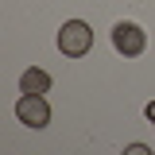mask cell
<instances>
[{
    "label": "cell",
    "instance_id": "obj_2",
    "mask_svg": "<svg viewBox=\"0 0 155 155\" xmlns=\"http://www.w3.org/2000/svg\"><path fill=\"white\" fill-rule=\"evenodd\" d=\"M16 116L23 120V124H31V128H47L51 124V109H47V101L39 93H23L16 101Z\"/></svg>",
    "mask_w": 155,
    "mask_h": 155
},
{
    "label": "cell",
    "instance_id": "obj_1",
    "mask_svg": "<svg viewBox=\"0 0 155 155\" xmlns=\"http://www.w3.org/2000/svg\"><path fill=\"white\" fill-rule=\"evenodd\" d=\"M89 47H93V31H89V23H81V19L62 23V31H58V51H62V54L81 58Z\"/></svg>",
    "mask_w": 155,
    "mask_h": 155
},
{
    "label": "cell",
    "instance_id": "obj_5",
    "mask_svg": "<svg viewBox=\"0 0 155 155\" xmlns=\"http://www.w3.org/2000/svg\"><path fill=\"white\" fill-rule=\"evenodd\" d=\"M124 155H155V151L143 147V143H132V147H124Z\"/></svg>",
    "mask_w": 155,
    "mask_h": 155
},
{
    "label": "cell",
    "instance_id": "obj_4",
    "mask_svg": "<svg viewBox=\"0 0 155 155\" xmlns=\"http://www.w3.org/2000/svg\"><path fill=\"white\" fill-rule=\"evenodd\" d=\"M19 89H23V93H47V89H51V74H43V70H27V74L19 78Z\"/></svg>",
    "mask_w": 155,
    "mask_h": 155
},
{
    "label": "cell",
    "instance_id": "obj_6",
    "mask_svg": "<svg viewBox=\"0 0 155 155\" xmlns=\"http://www.w3.org/2000/svg\"><path fill=\"white\" fill-rule=\"evenodd\" d=\"M147 116H151V120H155V101H151V105H147Z\"/></svg>",
    "mask_w": 155,
    "mask_h": 155
},
{
    "label": "cell",
    "instance_id": "obj_3",
    "mask_svg": "<svg viewBox=\"0 0 155 155\" xmlns=\"http://www.w3.org/2000/svg\"><path fill=\"white\" fill-rule=\"evenodd\" d=\"M113 47L120 54H143L147 39H143V31H140L136 23H116L113 27Z\"/></svg>",
    "mask_w": 155,
    "mask_h": 155
}]
</instances>
